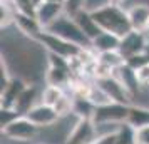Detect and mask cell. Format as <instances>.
<instances>
[{
    "instance_id": "1",
    "label": "cell",
    "mask_w": 149,
    "mask_h": 144,
    "mask_svg": "<svg viewBox=\"0 0 149 144\" xmlns=\"http://www.w3.org/2000/svg\"><path fill=\"white\" fill-rule=\"evenodd\" d=\"M91 15L94 17L95 24L101 27L102 32H111V34L117 35V37H124L127 35L132 27L129 22L127 8H124L122 5H116V3H101L91 7Z\"/></svg>"
},
{
    "instance_id": "2",
    "label": "cell",
    "mask_w": 149,
    "mask_h": 144,
    "mask_svg": "<svg viewBox=\"0 0 149 144\" xmlns=\"http://www.w3.org/2000/svg\"><path fill=\"white\" fill-rule=\"evenodd\" d=\"M42 47L47 50L49 54H54V55H59L62 59H65V61H74L77 57H81L87 49L81 47V45H77L74 42L67 40V39H62L59 35L52 34V32H49V30H44L39 37H37V40Z\"/></svg>"
},
{
    "instance_id": "3",
    "label": "cell",
    "mask_w": 149,
    "mask_h": 144,
    "mask_svg": "<svg viewBox=\"0 0 149 144\" xmlns=\"http://www.w3.org/2000/svg\"><path fill=\"white\" fill-rule=\"evenodd\" d=\"M47 69L44 72V82L47 86H57V87H62V89L69 90L70 84L74 81V70L70 67V62L62 59L59 55L49 54L47 52Z\"/></svg>"
},
{
    "instance_id": "4",
    "label": "cell",
    "mask_w": 149,
    "mask_h": 144,
    "mask_svg": "<svg viewBox=\"0 0 149 144\" xmlns=\"http://www.w3.org/2000/svg\"><path fill=\"white\" fill-rule=\"evenodd\" d=\"M49 32H52V34L59 35L62 39H67V40L74 42L77 45H81L84 49H91V40H89V37L84 32H82V29L79 27V24L75 22L74 17H70V15L64 14L61 15L57 20L50 25L49 29H45Z\"/></svg>"
},
{
    "instance_id": "5",
    "label": "cell",
    "mask_w": 149,
    "mask_h": 144,
    "mask_svg": "<svg viewBox=\"0 0 149 144\" xmlns=\"http://www.w3.org/2000/svg\"><path fill=\"white\" fill-rule=\"evenodd\" d=\"M39 131L40 127H37L30 119H27L25 116H19L12 122L2 127V136L14 143H29L37 137Z\"/></svg>"
},
{
    "instance_id": "6",
    "label": "cell",
    "mask_w": 149,
    "mask_h": 144,
    "mask_svg": "<svg viewBox=\"0 0 149 144\" xmlns=\"http://www.w3.org/2000/svg\"><path fill=\"white\" fill-rule=\"evenodd\" d=\"M97 136V127L92 117H77L67 132L64 144H92Z\"/></svg>"
},
{
    "instance_id": "7",
    "label": "cell",
    "mask_w": 149,
    "mask_h": 144,
    "mask_svg": "<svg viewBox=\"0 0 149 144\" xmlns=\"http://www.w3.org/2000/svg\"><path fill=\"white\" fill-rule=\"evenodd\" d=\"M131 106L112 102L107 106H102V107H95L94 114H92V121L95 124H124L127 122Z\"/></svg>"
},
{
    "instance_id": "8",
    "label": "cell",
    "mask_w": 149,
    "mask_h": 144,
    "mask_svg": "<svg viewBox=\"0 0 149 144\" xmlns=\"http://www.w3.org/2000/svg\"><path fill=\"white\" fill-rule=\"evenodd\" d=\"M149 37L146 32H136L131 30L127 35H124L121 39V45H119V52L124 55V59H129L136 54H141L148 49Z\"/></svg>"
},
{
    "instance_id": "9",
    "label": "cell",
    "mask_w": 149,
    "mask_h": 144,
    "mask_svg": "<svg viewBox=\"0 0 149 144\" xmlns=\"http://www.w3.org/2000/svg\"><path fill=\"white\" fill-rule=\"evenodd\" d=\"M95 82L99 84V86H102V87H104V90H106L109 96H111V99H112L114 102L127 104V106H131V104H136V101H134V97H132V94H131V92L126 89V86H124V84H122L116 76L106 77V79L95 81Z\"/></svg>"
},
{
    "instance_id": "10",
    "label": "cell",
    "mask_w": 149,
    "mask_h": 144,
    "mask_svg": "<svg viewBox=\"0 0 149 144\" xmlns=\"http://www.w3.org/2000/svg\"><path fill=\"white\" fill-rule=\"evenodd\" d=\"M25 117L30 119L40 129L42 127H52V126H55V124L61 121V117L55 112L54 107L52 106H47V104H44V102L35 104L34 107L25 114Z\"/></svg>"
},
{
    "instance_id": "11",
    "label": "cell",
    "mask_w": 149,
    "mask_h": 144,
    "mask_svg": "<svg viewBox=\"0 0 149 144\" xmlns=\"http://www.w3.org/2000/svg\"><path fill=\"white\" fill-rule=\"evenodd\" d=\"M29 82L25 79H22L19 76H14L10 79V82L7 84V87L3 90H0V107L2 109H14L17 99L20 97V94L27 89Z\"/></svg>"
},
{
    "instance_id": "12",
    "label": "cell",
    "mask_w": 149,
    "mask_h": 144,
    "mask_svg": "<svg viewBox=\"0 0 149 144\" xmlns=\"http://www.w3.org/2000/svg\"><path fill=\"white\" fill-rule=\"evenodd\" d=\"M64 14H65L64 3H55V2H47V0H44L40 5H37V8H35V19L44 27V30L49 29Z\"/></svg>"
},
{
    "instance_id": "13",
    "label": "cell",
    "mask_w": 149,
    "mask_h": 144,
    "mask_svg": "<svg viewBox=\"0 0 149 144\" xmlns=\"http://www.w3.org/2000/svg\"><path fill=\"white\" fill-rule=\"evenodd\" d=\"M14 27H17V30L24 37L30 39V40H37V37L44 32V27L39 24L35 15H29V14H24V12H17L15 14Z\"/></svg>"
},
{
    "instance_id": "14",
    "label": "cell",
    "mask_w": 149,
    "mask_h": 144,
    "mask_svg": "<svg viewBox=\"0 0 149 144\" xmlns=\"http://www.w3.org/2000/svg\"><path fill=\"white\" fill-rule=\"evenodd\" d=\"M127 15L132 30L146 32L149 25V3H134L132 7L127 8Z\"/></svg>"
},
{
    "instance_id": "15",
    "label": "cell",
    "mask_w": 149,
    "mask_h": 144,
    "mask_svg": "<svg viewBox=\"0 0 149 144\" xmlns=\"http://www.w3.org/2000/svg\"><path fill=\"white\" fill-rule=\"evenodd\" d=\"M119 45H121V37L111 34V32H101L91 42V49L95 54L109 52V50H119Z\"/></svg>"
},
{
    "instance_id": "16",
    "label": "cell",
    "mask_w": 149,
    "mask_h": 144,
    "mask_svg": "<svg viewBox=\"0 0 149 144\" xmlns=\"http://www.w3.org/2000/svg\"><path fill=\"white\" fill-rule=\"evenodd\" d=\"M37 102V86L35 84H29L27 89L20 94V97L17 99V102L14 106V111L19 116H25L29 111L34 107Z\"/></svg>"
},
{
    "instance_id": "17",
    "label": "cell",
    "mask_w": 149,
    "mask_h": 144,
    "mask_svg": "<svg viewBox=\"0 0 149 144\" xmlns=\"http://www.w3.org/2000/svg\"><path fill=\"white\" fill-rule=\"evenodd\" d=\"M74 19H75V22L79 24V27L82 29V32H84V34L89 37V40H91V42L94 40L95 37H97V35L102 32L101 27L95 24L94 17L91 15V10H89V8H86V10H81L79 14H75Z\"/></svg>"
},
{
    "instance_id": "18",
    "label": "cell",
    "mask_w": 149,
    "mask_h": 144,
    "mask_svg": "<svg viewBox=\"0 0 149 144\" xmlns=\"http://www.w3.org/2000/svg\"><path fill=\"white\" fill-rule=\"evenodd\" d=\"M86 99H87V101L92 104L94 107H102V106H107V104L114 102V101L111 99V96H109L107 92L104 90V87H102V86H99L95 81L89 86L87 94H86Z\"/></svg>"
},
{
    "instance_id": "19",
    "label": "cell",
    "mask_w": 149,
    "mask_h": 144,
    "mask_svg": "<svg viewBox=\"0 0 149 144\" xmlns=\"http://www.w3.org/2000/svg\"><path fill=\"white\" fill-rule=\"evenodd\" d=\"M127 124L132 127H141L149 124V107L142 106V104H132L131 111H129V117H127Z\"/></svg>"
},
{
    "instance_id": "20",
    "label": "cell",
    "mask_w": 149,
    "mask_h": 144,
    "mask_svg": "<svg viewBox=\"0 0 149 144\" xmlns=\"http://www.w3.org/2000/svg\"><path fill=\"white\" fill-rule=\"evenodd\" d=\"M97 57V61L104 64V65H107L109 69H112V70H117L119 67H122L124 64H126V59H124V55L119 52V50H109V52H99V54H95Z\"/></svg>"
},
{
    "instance_id": "21",
    "label": "cell",
    "mask_w": 149,
    "mask_h": 144,
    "mask_svg": "<svg viewBox=\"0 0 149 144\" xmlns=\"http://www.w3.org/2000/svg\"><path fill=\"white\" fill-rule=\"evenodd\" d=\"M64 94H65V89L57 87V86H47V84H45V86H44V89L40 90V102H44V104H47V106H52V107H54Z\"/></svg>"
},
{
    "instance_id": "22",
    "label": "cell",
    "mask_w": 149,
    "mask_h": 144,
    "mask_svg": "<svg viewBox=\"0 0 149 144\" xmlns=\"http://www.w3.org/2000/svg\"><path fill=\"white\" fill-rule=\"evenodd\" d=\"M126 64H127L131 69H134V70H137L139 67L148 65L149 64V50L146 49V50L141 52V54H136V55H132V57L126 59Z\"/></svg>"
},
{
    "instance_id": "23",
    "label": "cell",
    "mask_w": 149,
    "mask_h": 144,
    "mask_svg": "<svg viewBox=\"0 0 149 144\" xmlns=\"http://www.w3.org/2000/svg\"><path fill=\"white\" fill-rule=\"evenodd\" d=\"M64 7H65V14L70 15V17H74L75 14H79L81 10L89 8L87 7V0H65Z\"/></svg>"
},
{
    "instance_id": "24",
    "label": "cell",
    "mask_w": 149,
    "mask_h": 144,
    "mask_svg": "<svg viewBox=\"0 0 149 144\" xmlns=\"http://www.w3.org/2000/svg\"><path fill=\"white\" fill-rule=\"evenodd\" d=\"M134 143L136 144H149V124L134 129Z\"/></svg>"
},
{
    "instance_id": "25",
    "label": "cell",
    "mask_w": 149,
    "mask_h": 144,
    "mask_svg": "<svg viewBox=\"0 0 149 144\" xmlns=\"http://www.w3.org/2000/svg\"><path fill=\"white\" fill-rule=\"evenodd\" d=\"M117 131H111V132H106V134H99L92 144H117Z\"/></svg>"
},
{
    "instance_id": "26",
    "label": "cell",
    "mask_w": 149,
    "mask_h": 144,
    "mask_svg": "<svg viewBox=\"0 0 149 144\" xmlns=\"http://www.w3.org/2000/svg\"><path fill=\"white\" fill-rule=\"evenodd\" d=\"M136 79H137V82H139V86L142 89L149 87V64L136 70Z\"/></svg>"
},
{
    "instance_id": "27",
    "label": "cell",
    "mask_w": 149,
    "mask_h": 144,
    "mask_svg": "<svg viewBox=\"0 0 149 144\" xmlns=\"http://www.w3.org/2000/svg\"><path fill=\"white\" fill-rule=\"evenodd\" d=\"M15 117H19V114L14 109H2L0 107V124H2V127L7 126L8 122H12Z\"/></svg>"
},
{
    "instance_id": "28",
    "label": "cell",
    "mask_w": 149,
    "mask_h": 144,
    "mask_svg": "<svg viewBox=\"0 0 149 144\" xmlns=\"http://www.w3.org/2000/svg\"><path fill=\"white\" fill-rule=\"evenodd\" d=\"M106 2H109V3H116V5H124L127 0H106Z\"/></svg>"
},
{
    "instance_id": "29",
    "label": "cell",
    "mask_w": 149,
    "mask_h": 144,
    "mask_svg": "<svg viewBox=\"0 0 149 144\" xmlns=\"http://www.w3.org/2000/svg\"><path fill=\"white\" fill-rule=\"evenodd\" d=\"M47 2H55V3H65V0H47Z\"/></svg>"
},
{
    "instance_id": "30",
    "label": "cell",
    "mask_w": 149,
    "mask_h": 144,
    "mask_svg": "<svg viewBox=\"0 0 149 144\" xmlns=\"http://www.w3.org/2000/svg\"><path fill=\"white\" fill-rule=\"evenodd\" d=\"M146 35L149 37V25H148V29H146Z\"/></svg>"
},
{
    "instance_id": "31",
    "label": "cell",
    "mask_w": 149,
    "mask_h": 144,
    "mask_svg": "<svg viewBox=\"0 0 149 144\" xmlns=\"http://www.w3.org/2000/svg\"><path fill=\"white\" fill-rule=\"evenodd\" d=\"M148 107H149V106H148Z\"/></svg>"
}]
</instances>
